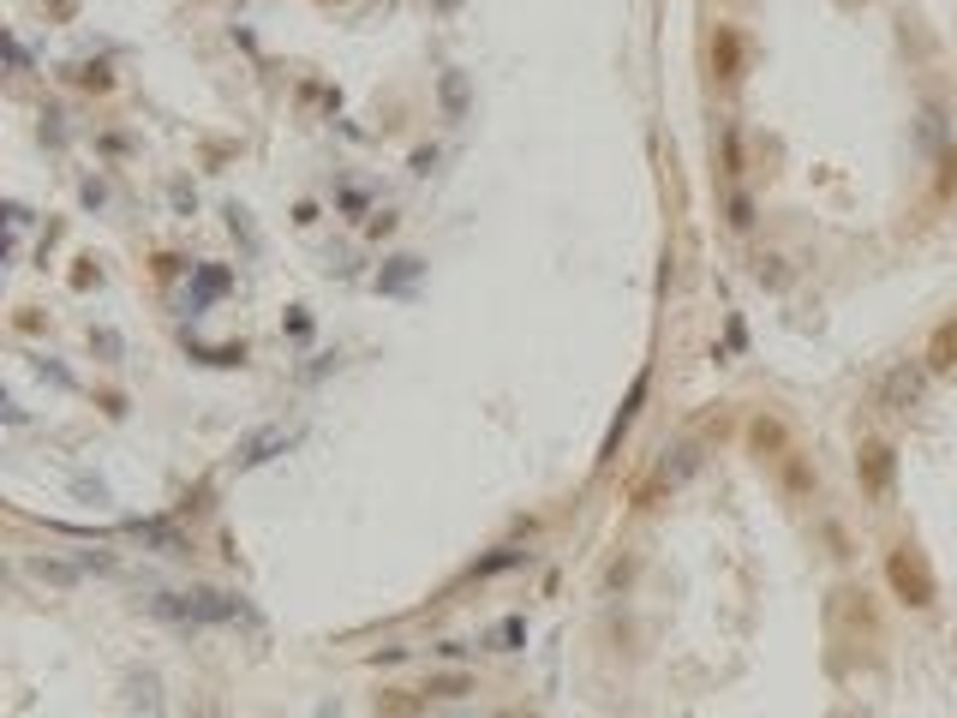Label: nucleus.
Listing matches in <instances>:
<instances>
[{"instance_id": "f257e3e1", "label": "nucleus", "mask_w": 957, "mask_h": 718, "mask_svg": "<svg viewBox=\"0 0 957 718\" xmlns=\"http://www.w3.org/2000/svg\"><path fill=\"white\" fill-rule=\"evenodd\" d=\"M240 611H246L240 599H233V593H216V587L156 593V599H150V617H162V623H180V628H191V623H233Z\"/></svg>"}, {"instance_id": "f03ea898", "label": "nucleus", "mask_w": 957, "mask_h": 718, "mask_svg": "<svg viewBox=\"0 0 957 718\" xmlns=\"http://www.w3.org/2000/svg\"><path fill=\"white\" fill-rule=\"evenodd\" d=\"M886 581H892V593L904 599L909 611H927L939 599V581H934V569H927V556L916 545H892L886 551Z\"/></svg>"}, {"instance_id": "7ed1b4c3", "label": "nucleus", "mask_w": 957, "mask_h": 718, "mask_svg": "<svg viewBox=\"0 0 957 718\" xmlns=\"http://www.w3.org/2000/svg\"><path fill=\"white\" fill-rule=\"evenodd\" d=\"M927 365L922 360H897L886 377L874 384V407H886V414H909V407H922V395H927Z\"/></svg>"}, {"instance_id": "20e7f679", "label": "nucleus", "mask_w": 957, "mask_h": 718, "mask_svg": "<svg viewBox=\"0 0 957 718\" xmlns=\"http://www.w3.org/2000/svg\"><path fill=\"white\" fill-rule=\"evenodd\" d=\"M856 479H862V491L874 497V503H886L892 486H897V449L880 444V437H867V444L856 449Z\"/></svg>"}, {"instance_id": "39448f33", "label": "nucleus", "mask_w": 957, "mask_h": 718, "mask_svg": "<svg viewBox=\"0 0 957 718\" xmlns=\"http://www.w3.org/2000/svg\"><path fill=\"white\" fill-rule=\"evenodd\" d=\"M922 365L934 377H946V372H957V318H946L934 335H927V347H922Z\"/></svg>"}, {"instance_id": "423d86ee", "label": "nucleus", "mask_w": 957, "mask_h": 718, "mask_svg": "<svg viewBox=\"0 0 957 718\" xmlns=\"http://www.w3.org/2000/svg\"><path fill=\"white\" fill-rule=\"evenodd\" d=\"M641 402H646V372L635 377V389H628L623 414L611 419V437H605V449H599V467H611V461H616V449H623V437H628V425H635V414H641Z\"/></svg>"}, {"instance_id": "0eeeda50", "label": "nucleus", "mask_w": 957, "mask_h": 718, "mask_svg": "<svg viewBox=\"0 0 957 718\" xmlns=\"http://www.w3.org/2000/svg\"><path fill=\"white\" fill-rule=\"evenodd\" d=\"M275 449H288V431H282V425H263V431L240 437V449H233V467H263V461L275 456Z\"/></svg>"}, {"instance_id": "6e6552de", "label": "nucleus", "mask_w": 957, "mask_h": 718, "mask_svg": "<svg viewBox=\"0 0 957 718\" xmlns=\"http://www.w3.org/2000/svg\"><path fill=\"white\" fill-rule=\"evenodd\" d=\"M695 467H700V449H695V444H670V449H665V461H658V474H653V486H646V491H658V486H683V479L695 474ZM646 491H641V497H646Z\"/></svg>"}, {"instance_id": "1a4fd4ad", "label": "nucleus", "mask_w": 957, "mask_h": 718, "mask_svg": "<svg viewBox=\"0 0 957 718\" xmlns=\"http://www.w3.org/2000/svg\"><path fill=\"white\" fill-rule=\"evenodd\" d=\"M126 707L138 718L162 712V677H156V670H132V677H126Z\"/></svg>"}, {"instance_id": "9d476101", "label": "nucleus", "mask_w": 957, "mask_h": 718, "mask_svg": "<svg viewBox=\"0 0 957 718\" xmlns=\"http://www.w3.org/2000/svg\"><path fill=\"white\" fill-rule=\"evenodd\" d=\"M712 72H718L725 84L742 79V37H736L730 24H718V37H712Z\"/></svg>"}, {"instance_id": "9b49d317", "label": "nucleus", "mask_w": 957, "mask_h": 718, "mask_svg": "<svg viewBox=\"0 0 957 718\" xmlns=\"http://www.w3.org/2000/svg\"><path fill=\"white\" fill-rule=\"evenodd\" d=\"M425 688H383L377 695V718H419L425 712Z\"/></svg>"}, {"instance_id": "f8f14e48", "label": "nucleus", "mask_w": 957, "mask_h": 718, "mask_svg": "<svg viewBox=\"0 0 957 718\" xmlns=\"http://www.w3.org/2000/svg\"><path fill=\"white\" fill-rule=\"evenodd\" d=\"M748 437H755V449H760V456H772V461L790 456V437H784V425H778V419H755V425H748Z\"/></svg>"}, {"instance_id": "ddd939ff", "label": "nucleus", "mask_w": 957, "mask_h": 718, "mask_svg": "<svg viewBox=\"0 0 957 718\" xmlns=\"http://www.w3.org/2000/svg\"><path fill=\"white\" fill-rule=\"evenodd\" d=\"M718 156H725V180H742V132H736V121H718Z\"/></svg>"}, {"instance_id": "4468645a", "label": "nucleus", "mask_w": 957, "mask_h": 718, "mask_svg": "<svg viewBox=\"0 0 957 718\" xmlns=\"http://www.w3.org/2000/svg\"><path fill=\"white\" fill-rule=\"evenodd\" d=\"M425 695L431 700H461V695H474V677H467V670H444V677L425 683Z\"/></svg>"}, {"instance_id": "2eb2a0df", "label": "nucleus", "mask_w": 957, "mask_h": 718, "mask_svg": "<svg viewBox=\"0 0 957 718\" xmlns=\"http://www.w3.org/2000/svg\"><path fill=\"white\" fill-rule=\"evenodd\" d=\"M755 275H760V288H772V294H784V288H790V270H784V258H778V252H760Z\"/></svg>"}, {"instance_id": "dca6fc26", "label": "nucleus", "mask_w": 957, "mask_h": 718, "mask_svg": "<svg viewBox=\"0 0 957 718\" xmlns=\"http://www.w3.org/2000/svg\"><path fill=\"white\" fill-rule=\"evenodd\" d=\"M31 575L49 581V587H79V569H72V563H54V556H37Z\"/></svg>"}, {"instance_id": "f3484780", "label": "nucleus", "mask_w": 957, "mask_h": 718, "mask_svg": "<svg viewBox=\"0 0 957 718\" xmlns=\"http://www.w3.org/2000/svg\"><path fill=\"white\" fill-rule=\"evenodd\" d=\"M730 228H736V233L755 228V198H748V192H730Z\"/></svg>"}, {"instance_id": "a211bd4d", "label": "nucleus", "mask_w": 957, "mask_h": 718, "mask_svg": "<svg viewBox=\"0 0 957 718\" xmlns=\"http://www.w3.org/2000/svg\"><path fill=\"white\" fill-rule=\"evenodd\" d=\"M521 635H527V623H521V617H509V623H497V635H491V641H497L503 653H514V647H521Z\"/></svg>"}, {"instance_id": "6ab92c4d", "label": "nucleus", "mask_w": 957, "mask_h": 718, "mask_svg": "<svg viewBox=\"0 0 957 718\" xmlns=\"http://www.w3.org/2000/svg\"><path fill=\"white\" fill-rule=\"evenodd\" d=\"M946 174H939V198H951L957 192V150H946V163H939Z\"/></svg>"}, {"instance_id": "aec40b11", "label": "nucleus", "mask_w": 957, "mask_h": 718, "mask_svg": "<svg viewBox=\"0 0 957 718\" xmlns=\"http://www.w3.org/2000/svg\"><path fill=\"white\" fill-rule=\"evenodd\" d=\"M222 288H228V275H222V270H204V282H198V294H204V300L222 294Z\"/></svg>"}, {"instance_id": "412c9836", "label": "nucleus", "mask_w": 957, "mask_h": 718, "mask_svg": "<svg viewBox=\"0 0 957 718\" xmlns=\"http://www.w3.org/2000/svg\"><path fill=\"white\" fill-rule=\"evenodd\" d=\"M191 718H222V712H216V707H191Z\"/></svg>"}, {"instance_id": "4be33fe9", "label": "nucleus", "mask_w": 957, "mask_h": 718, "mask_svg": "<svg viewBox=\"0 0 957 718\" xmlns=\"http://www.w3.org/2000/svg\"><path fill=\"white\" fill-rule=\"evenodd\" d=\"M497 718H533V712H497Z\"/></svg>"}]
</instances>
